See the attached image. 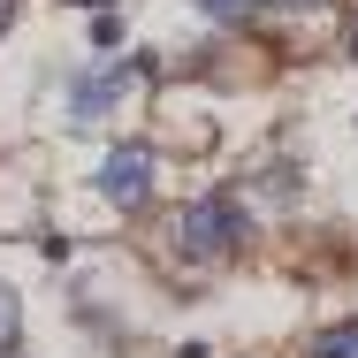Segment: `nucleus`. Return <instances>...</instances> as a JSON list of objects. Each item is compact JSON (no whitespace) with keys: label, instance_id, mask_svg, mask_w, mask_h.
<instances>
[{"label":"nucleus","instance_id":"9d476101","mask_svg":"<svg viewBox=\"0 0 358 358\" xmlns=\"http://www.w3.org/2000/svg\"><path fill=\"white\" fill-rule=\"evenodd\" d=\"M351 54H358V31H351Z\"/></svg>","mask_w":358,"mask_h":358},{"label":"nucleus","instance_id":"f03ea898","mask_svg":"<svg viewBox=\"0 0 358 358\" xmlns=\"http://www.w3.org/2000/svg\"><path fill=\"white\" fill-rule=\"evenodd\" d=\"M99 191L115 206H145L152 199V145H115L107 168H99Z\"/></svg>","mask_w":358,"mask_h":358},{"label":"nucleus","instance_id":"423d86ee","mask_svg":"<svg viewBox=\"0 0 358 358\" xmlns=\"http://www.w3.org/2000/svg\"><path fill=\"white\" fill-rule=\"evenodd\" d=\"M206 15H221V23H236V15H252V0H199Z\"/></svg>","mask_w":358,"mask_h":358},{"label":"nucleus","instance_id":"0eeeda50","mask_svg":"<svg viewBox=\"0 0 358 358\" xmlns=\"http://www.w3.org/2000/svg\"><path fill=\"white\" fill-rule=\"evenodd\" d=\"M252 8H282V15H297V8H320V0H252Z\"/></svg>","mask_w":358,"mask_h":358},{"label":"nucleus","instance_id":"f257e3e1","mask_svg":"<svg viewBox=\"0 0 358 358\" xmlns=\"http://www.w3.org/2000/svg\"><path fill=\"white\" fill-rule=\"evenodd\" d=\"M183 252L191 259H236L244 252V206L236 199H191L183 206Z\"/></svg>","mask_w":358,"mask_h":358},{"label":"nucleus","instance_id":"39448f33","mask_svg":"<svg viewBox=\"0 0 358 358\" xmlns=\"http://www.w3.org/2000/svg\"><path fill=\"white\" fill-rule=\"evenodd\" d=\"M15 336H23V305H15V289H0V358L15 351Z\"/></svg>","mask_w":358,"mask_h":358},{"label":"nucleus","instance_id":"20e7f679","mask_svg":"<svg viewBox=\"0 0 358 358\" xmlns=\"http://www.w3.org/2000/svg\"><path fill=\"white\" fill-rule=\"evenodd\" d=\"M305 358H358V320L328 328V336H313V351H305Z\"/></svg>","mask_w":358,"mask_h":358},{"label":"nucleus","instance_id":"1a4fd4ad","mask_svg":"<svg viewBox=\"0 0 358 358\" xmlns=\"http://www.w3.org/2000/svg\"><path fill=\"white\" fill-rule=\"evenodd\" d=\"M76 8H107V0H76Z\"/></svg>","mask_w":358,"mask_h":358},{"label":"nucleus","instance_id":"7ed1b4c3","mask_svg":"<svg viewBox=\"0 0 358 358\" xmlns=\"http://www.w3.org/2000/svg\"><path fill=\"white\" fill-rule=\"evenodd\" d=\"M130 84H138V69H99V76H84V84L69 92V115H76V122H99Z\"/></svg>","mask_w":358,"mask_h":358},{"label":"nucleus","instance_id":"6e6552de","mask_svg":"<svg viewBox=\"0 0 358 358\" xmlns=\"http://www.w3.org/2000/svg\"><path fill=\"white\" fill-rule=\"evenodd\" d=\"M8 23H15V0H0V31H8Z\"/></svg>","mask_w":358,"mask_h":358}]
</instances>
